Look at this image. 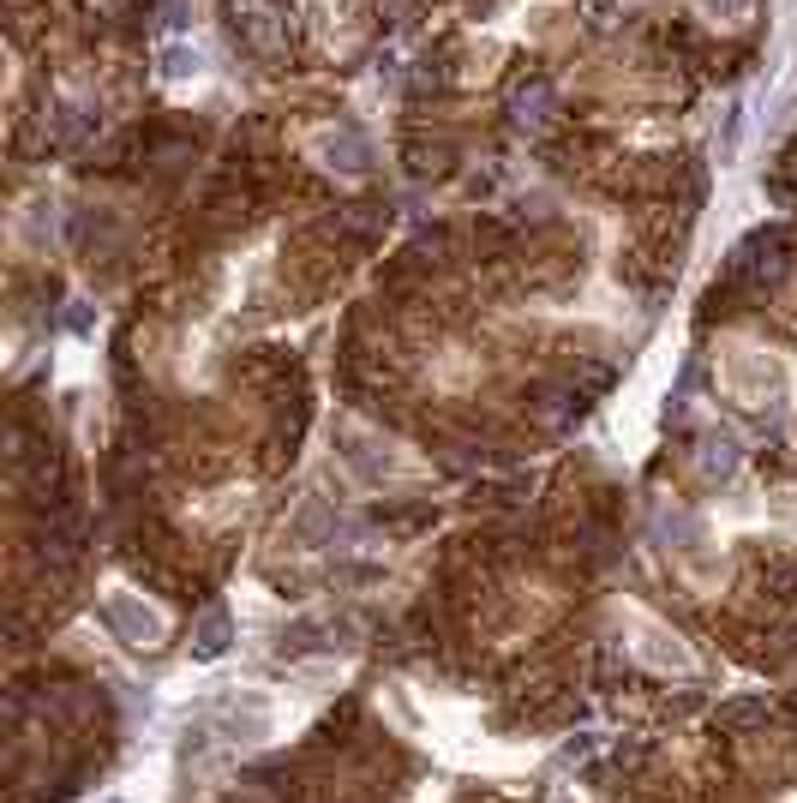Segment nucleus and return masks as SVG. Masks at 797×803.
I'll return each mask as SVG.
<instances>
[{
  "instance_id": "423d86ee",
  "label": "nucleus",
  "mask_w": 797,
  "mask_h": 803,
  "mask_svg": "<svg viewBox=\"0 0 797 803\" xmlns=\"http://www.w3.org/2000/svg\"><path fill=\"white\" fill-rule=\"evenodd\" d=\"M162 72H168V78H198V72H204V54L186 48V42H168V48H162Z\"/></svg>"
},
{
  "instance_id": "f257e3e1",
  "label": "nucleus",
  "mask_w": 797,
  "mask_h": 803,
  "mask_svg": "<svg viewBox=\"0 0 797 803\" xmlns=\"http://www.w3.org/2000/svg\"><path fill=\"white\" fill-rule=\"evenodd\" d=\"M102 618H108V630H114L126 648H162V636H168V618H162L144 594H126V588H114V594L102 600Z\"/></svg>"
},
{
  "instance_id": "6e6552de",
  "label": "nucleus",
  "mask_w": 797,
  "mask_h": 803,
  "mask_svg": "<svg viewBox=\"0 0 797 803\" xmlns=\"http://www.w3.org/2000/svg\"><path fill=\"white\" fill-rule=\"evenodd\" d=\"M324 522H330V510H324V504H306V510H300V522H294V534H288V540H312V534H318V528H324Z\"/></svg>"
},
{
  "instance_id": "0eeeda50",
  "label": "nucleus",
  "mask_w": 797,
  "mask_h": 803,
  "mask_svg": "<svg viewBox=\"0 0 797 803\" xmlns=\"http://www.w3.org/2000/svg\"><path fill=\"white\" fill-rule=\"evenodd\" d=\"M702 450H708V456H702V474H708V480L738 468V438H726V432H720V438H708Z\"/></svg>"
},
{
  "instance_id": "20e7f679",
  "label": "nucleus",
  "mask_w": 797,
  "mask_h": 803,
  "mask_svg": "<svg viewBox=\"0 0 797 803\" xmlns=\"http://www.w3.org/2000/svg\"><path fill=\"white\" fill-rule=\"evenodd\" d=\"M636 636H642V642H636V654H642L648 666H660V672H690V666H696V660H690V648H684L666 624H636Z\"/></svg>"
},
{
  "instance_id": "9d476101",
  "label": "nucleus",
  "mask_w": 797,
  "mask_h": 803,
  "mask_svg": "<svg viewBox=\"0 0 797 803\" xmlns=\"http://www.w3.org/2000/svg\"><path fill=\"white\" fill-rule=\"evenodd\" d=\"M702 12H714V18H726V24H738L744 12H750V0H696Z\"/></svg>"
},
{
  "instance_id": "9b49d317",
  "label": "nucleus",
  "mask_w": 797,
  "mask_h": 803,
  "mask_svg": "<svg viewBox=\"0 0 797 803\" xmlns=\"http://www.w3.org/2000/svg\"><path fill=\"white\" fill-rule=\"evenodd\" d=\"M114 803H120V798H114Z\"/></svg>"
},
{
  "instance_id": "1a4fd4ad",
  "label": "nucleus",
  "mask_w": 797,
  "mask_h": 803,
  "mask_svg": "<svg viewBox=\"0 0 797 803\" xmlns=\"http://www.w3.org/2000/svg\"><path fill=\"white\" fill-rule=\"evenodd\" d=\"M222 636H228V618H222V612H210V618H204V642H198V648H204V654H222Z\"/></svg>"
},
{
  "instance_id": "f03ea898",
  "label": "nucleus",
  "mask_w": 797,
  "mask_h": 803,
  "mask_svg": "<svg viewBox=\"0 0 797 803\" xmlns=\"http://www.w3.org/2000/svg\"><path fill=\"white\" fill-rule=\"evenodd\" d=\"M216 726H222V738H234V744H264V738L276 732V702H270L264 690H228V696L216 702Z\"/></svg>"
},
{
  "instance_id": "7ed1b4c3",
  "label": "nucleus",
  "mask_w": 797,
  "mask_h": 803,
  "mask_svg": "<svg viewBox=\"0 0 797 803\" xmlns=\"http://www.w3.org/2000/svg\"><path fill=\"white\" fill-rule=\"evenodd\" d=\"M306 150H312V162L330 168V174H366L372 156H378L360 126H318V132L306 138Z\"/></svg>"
},
{
  "instance_id": "39448f33",
  "label": "nucleus",
  "mask_w": 797,
  "mask_h": 803,
  "mask_svg": "<svg viewBox=\"0 0 797 803\" xmlns=\"http://www.w3.org/2000/svg\"><path fill=\"white\" fill-rule=\"evenodd\" d=\"M726 372H732V384H738L744 396H768V390L780 384V366H774L768 354H756V348H732Z\"/></svg>"
}]
</instances>
